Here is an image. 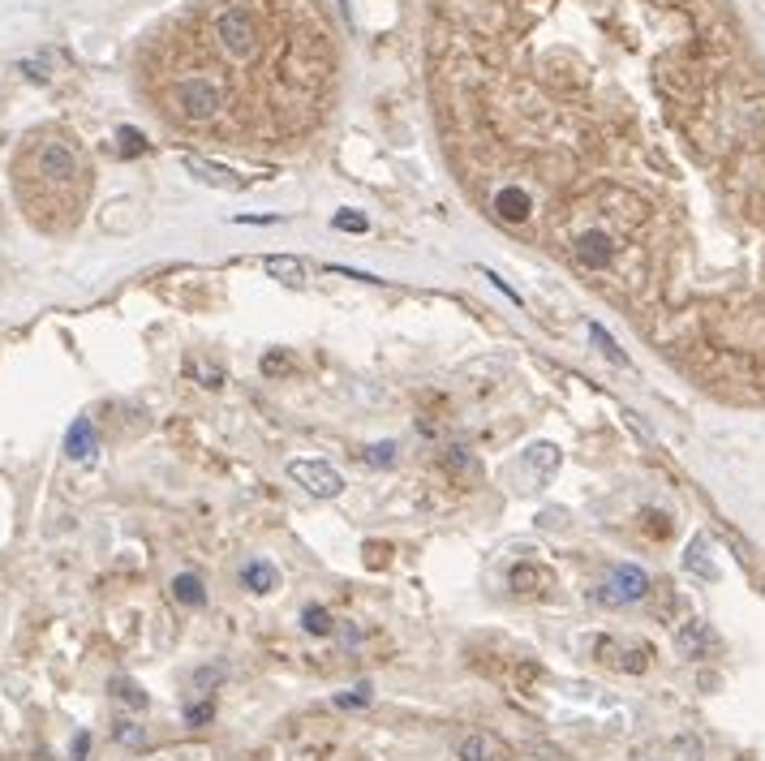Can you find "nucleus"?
<instances>
[{
	"instance_id": "nucleus-17",
	"label": "nucleus",
	"mask_w": 765,
	"mask_h": 761,
	"mask_svg": "<svg viewBox=\"0 0 765 761\" xmlns=\"http://www.w3.org/2000/svg\"><path fill=\"white\" fill-rule=\"evenodd\" d=\"M301 628H306V633H314V637H327L336 624H331V615H327L323 607H306V611H301Z\"/></svg>"
},
{
	"instance_id": "nucleus-8",
	"label": "nucleus",
	"mask_w": 765,
	"mask_h": 761,
	"mask_svg": "<svg viewBox=\"0 0 765 761\" xmlns=\"http://www.w3.org/2000/svg\"><path fill=\"white\" fill-rule=\"evenodd\" d=\"M241 585H245L250 594H271V590L280 585V572L271 568L267 559H250V564L241 568Z\"/></svg>"
},
{
	"instance_id": "nucleus-15",
	"label": "nucleus",
	"mask_w": 765,
	"mask_h": 761,
	"mask_svg": "<svg viewBox=\"0 0 765 761\" xmlns=\"http://www.w3.org/2000/svg\"><path fill=\"white\" fill-rule=\"evenodd\" d=\"M112 736H117V744H125V749H147V731H142V723H134V719H117Z\"/></svg>"
},
{
	"instance_id": "nucleus-22",
	"label": "nucleus",
	"mask_w": 765,
	"mask_h": 761,
	"mask_svg": "<svg viewBox=\"0 0 765 761\" xmlns=\"http://www.w3.org/2000/svg\"><path fill=\"white\" fill-rule=\"evenodd\" d=\"M366 461L370 465H392L396 461V443H374V448L366 452Z\"/></svg>"
},
{
	"instance_id": "nucleus-14",
	"label": "nucleus",
	"mask_w": 765,
	"mask_h": 761,
	"mask_svg": "<svg viewBox=\"0 0 765 761\" xmlns=\"http://www.w3.org/2000/svg\"><path fill=\"white\" fill-rule=\"evenodd\" d=\"M108 693L117 697V701H125L129 710H147V701H151V697L142 693V688H138L134 680H125V676H117V680H112V684H108Z\"/></svg>"
},
{
	"instance_id": "nucleus-21",
	"label": "nucleus",
	"mask_w": 765,
	"mask_h": 761,
	"mask_svg": "<svg viewBox=\"0 0 765 761\" xmlns=\"http://www.w3.org/2000/svg\"><path fill=\"white\" fill-rule=\"evenodd\" d=\"M443 465H447V469H460V473H478V465H473V456H469V452H460V448L443 452Z\"/></svg>"
},
{
	"instance_id": "nucleus-9",
	"label": "nucleus",
	"mask_w": 765,
	"mask_h": 761,
	"mask_svg": "<svg viewBox=\"0 0 765 761\" xmlns=\"http://www.w3.org/2000/svg\"><path fill=\"white\" fill-rule=\"evenodd\" d=\"M460 761H508V749H503L495 736L478 731V736H469L465 744H460Z\"/></svg>"
},
{
	"instance_id": "nucleus-25",
	"label": "nucleus",
	"mask_w": 765,
	"mask_h": 761,
	"mask_svg": "<svg viewBox=\"0 0 765 761\" xmlns=\"http://www.w3.org/2000/svg\"><path fill=\"white\" fill-rule=\"evenodd\" d=\"M86 753H91V736H86V731H78V736H74V749H69V761H86Z\"/></svg>"
},
{
	"instance_id": "nucleus-26",
	"label": "nucleus",
	"mask_w": 765,
	"mask_h": 761,
	"mask_svg": "<svg viewBox=\"0 0 765 761\" xmlns=\"http://www.w3.org/2000/svg\"><path fill=\"white\" fill-rule=\"evenodd\" d=\"M220 676H224L220 667H198V671H194V680H198V684H215Z\"/></svg>"
},
{
	"instance_id": "nucleus-1",
	"label": "nucleus",
	"mask_w": 765,
	"mask_h": 761,
	"mask_svg": "<svg viewBox=\"0 0 765 761\" xmlns=\"http://www.w3.org/2000/svg\"><path fill=\"white\" fill-rule=\"evenodd\" d=\"M31 172L43 185H52V190H74L86 168H82L78 147H69L65 138H43L31 151Z\"/></svg>"
},
{
	"instance_id": "nucleus-13",
	"label": "nucleus",
	"mask_w": 765,
	"mask_h": 761,
	"mask_svg": "<svg viewBox=\"0 0 765 761\" xmlns=\"http://www.w3.org/2000/svg\"><path fill=\"white\" fill-rule=\"evenodd\" d=\"M185 370H190L202 387H224V366L220 362H207V357L190 353V357H185Z\"/></svg>"
},
{
	"instance_id": "nucleus-3",
	"label": "nucleus",
	"mask_w": 765,
	"mask_h": 761,
	"mask_svg": "<svg viewBox=\"0 0 765 761\" xmlns=\"http://www.w3.org/2000/svg\"><path fill=\"white\" fill-rule=\"evenodd\" d=\"M288 478H293L301 491H310L314 499H336L344 491L340 469L327 465V461H293L288 465Z\"/></svg>"
},
{
	"instance_id": "nucleus-19",
	"label": "nucleus",
	"mask_w": 765,
	"mask_h": 761,
	"mask_svg": "<svg viewBox=\"0 0 765 761\" xmlns=\"http://www.w3.org/2000/svg\"><path fill=\"white\" fill-rule=\"evenodd\" d=\"M211 714H215L211 701H198V706H185V723H190V727H207Z\"/></svg>"
},
{
	"instance_id": "nucleus-23",
	"label": "nucleus",
	"mask_w": 765,
	"mask_h": 761,
	"mask_svg": "<svg viewBox=\"0 0 765 761\" xmlns=\"http://www.w3.org/2000/svg\"><path fill=\"white\" fill-rule=\"evenodd\" d=\"M370 701V684H357V693H344V697H336V706H344V710H357V706H366Z\"/></svg>"
},
{
	"instance_id": "nucleus-6",
	"label": "nucleus",
	"mask_w": 765,
	"mask_h": 761,
	"mask_svg": "<svg viewBox=\"0 0 765 761\" xmlns=\"http://www.w3.org/2000/svg\"><path fill=\"white\" fill-rule=\"evenodd\" d=\"M675 650H680L684 658H710V650H714L710 624H705V620H688L680 633H675Z\"/></svg>"
},
{
	"instance_id": "nucleus-11",
	"label": "nucleus",
	"mask_w": 765,
	"mask_h": 761,
	"mask_svg": "<svg viewBox=\"0 0 765 761\" xmlns=\"http://www.w3.org/2000/svg\"><path fill=\"white\" fill-rule=\"evenodd\" d=\"M263 267H267L276 280H284V284H306V263H301V258H293V254H271Z\"/></svg>"
},
{
	"instance_id": "nucleus-24",
	"label": "nucleus",
	"mask_w": 765,
	"mask_h": 761,
	"mask_svg": "<svg viewBox=\"0 0 765 761\" xmlns=\"http://www.w3.org/2000/svg\"><path fill=\"white\" fill-rule=\"evenodd\" d=\"M117 138H121V151H125V155H138V151H142V134H138V129H121Z\"/></svg>"
},
{
	"instance_id": "nucleus-4",
	"label": "nucleus",
	"mask_w": 765,
	"mask_h": 761,
	"mask_svg": "<svg viewBox=\"0 0 765 761\" xmlns=\"http://www.w3.org/2000/svg\"><path fill=\"white\" fill-rule=\"evenodd\" d=\"M181 168L190 172L194 181L211 185V190H228V194H237L241 185H245V177H241V172L224 168V164H215V160H207V155H194V151H181Z\"/></svg>"
},
{
	"instance_id": "nucleus-12",
	"label": "nucleus",
	"mask_w": 765,
	"mask_h": 761,
	"mask_svg": "<svg viewBox=\"0 0 765 761\" xmlns=\"http://www.w3.org/2000/svg\"><path fill=\"white\" fill-rule=\"evenodd\" d=\"M172 598H177L181 607H202V602H207V590H202V581L194 572H181V577H172Z\"/></svg>"
},
{
	"instance_id": "nucleus-16",
	"label": "nucleus",
	"mask_w": 765,
	"mask_h": 761,
	"mask_svg": "<svg viewBox=\"0 0 765 761\" xmlns=\"http://www.w3.org/2000/svg\"><path fill=\"white\" fill-rule=\"evenodd\" d=\"M589 336H594V344H598V349H602L606 357H611L615 366H632V362H628V353H624V349H619V344L611 340V332H606L602 323H589Z\"/></svg>"
},
{
	"instance_id": "nucleus-7",
	"label": "nucleus",
	"mask_w": 765,
	"mask_h": 761,
	"mask_svg": "<svg viewBox=\"0 0 765 761\" xmlns=\"http://www.w3.org/2000/svg\"><path fill=\"white\" fill-rule=\"evenodd\" d=\"M65 456H69V461H91V456H95V426H91V418H78L74 426H69Z\"/></svg>"
},
{
	"instance_id": "nucleus-5",
	"label": "nucleus",
	"mask_w": 765,
	"mask_h": 761,
	"mask_svg": "<svg viewBox=\"0 0 765 761\" xmlns=\"http://www.w3.org/2000/svg\"><path fill=\"white\" fill-rule=\"evenodd\" d=\"M559 461H564V456H559L555 443H533V448H525V456H521V469L529 473L525 491H533L542 478H551V473L559 469Z\"/></svg>"
},
{
	"instance_id": "nucleus-20",
	"label": "nucleus",
	"mask_w": 765,
	"mask_h": 761,
	"mask_svg": "<svg viewBox=\"0 0 765 761\" xmlns=\"http://www.w3.org/2000/svg\"><path fill=\"white\" fill-rule=\"evenodd\" d=\"M331 224L344 228V233H366V228H370V224H366V215H357V211H340Z\"/></svg>"
},
{
	"instance_id": "nucleus-10",
	"label": "nucleus",
	"mask_w": 765,
	"mask_h": 761,
	"mask_svg": "<svg viewBox=\"0 0 765 761\" xmlns=\"http://www.w3.org/2000/svg\"><path fill=\"white\" fill-rule=\"evenodd\" d=\"M684 568L692 572V577H701V581H714L718 568H714V559H710V542H705V538H692L688 551H684Z\"/></svg>"
},
{
	"instance_id": "nucleus-18",
	"label": "nucleus",
	"mask_w": 765,
	"mask_h": 761,
	"mask_svg": "<svg viewBox=\"0 0 765 761\" xmlns=\"http://www.w3.org/2000/svg\"><path fill=\"white\" fill-rule=\"evenodd\" d=\"M533 581H546V572H542V568H516V572H512V590H516V594H521V590H525V594L538 590Z\"/></svg>"
},
{
	"instance_id": "nucleus-2",
	"label": "nucleus",
	"mask_w": 765,
	"mask_h": 761,
	"mask_svg": "<svg viewBox=\"0 0 765 761\" xmlns=\"http://www.w3.org/2000/svg\"><path fill=\"white\" fill-rule=\"evenodd\" d=\"M645 594H649V572L637 568V564L611 568V577H606V585L598 590V598L606 602V607H628V602H641Z\"/></svg>"
}]
</instances>
